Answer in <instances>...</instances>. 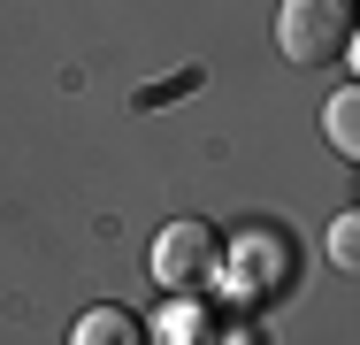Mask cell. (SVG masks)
Segmentation results:
<instances>
[{"mask_svg": "<svg viewBox=\"0 0 360 345\" xmlns=\"http://www.w3.org/2000/svg\"><path fill=\"white\" fill-rule=\"evenodd\" d=\"M360 31V8L353 0H276V54L291 69H330L345 62Z\"/></svg>", "mask_w": 360, "mask_h": 345, "instance_id": "cell-1", "label": "cell"}, {"mask_svg": "<svg viewBox=\"0 0 360 345\" xmlns=\"http://www.w3.org/2000/svg\"><path fill=\"white\" fill-rule=\"evenodd\" d=\"M215 261H222V238L207 230V222H192V215L169 222V230L153 238V276H161V291H192Z\"/></svg>", "mask_w": 360, "mask_h": 345, "instance_id": "cell-2", "label": "cell"}, {"mask_svg": "<svg viewBox=\"0 0 360 345\" xmlns=\"http://www.w3.org/2000/svg\"><path fill=\"white\" fill-rule=\"evenodd\" d=\"M291 269V253H284V238L276 230H253V238H238V253H230V284L253 299V291H276Z\"/></svg>", "mask_w": 360, "mask_h": 345, "instance_id": "cell-3", "label": "cell"}, {"mask_svg": "<svg viewBox=\"0 0 360 345\" xmlns=\"http://www.w3.org/2000/svg\"><path fill=\"white\" fill-rule=\"evenodd\" d=\"M70 345H146V330H139L131 307H84L77 330H70Z\"/></svg>", "mask_w": 360, "mask_h": 345, "instance_id": "cell-4", "label": "cell"}, {"mask_svg": "<svg viewBox=\"0 0 360 345\" xmlns=\"http://www.w3.org/2000/svg\"><path fill=\"white\" fill-rule=\"evenodd\" d=\"M153 338H161V345H215V322H207V307H192L184 291H169V307H161Z\"/></svg>", "mask_w": 360, "mask_h": 345, "instance_id": "cell-5", "label": "cell"}, {"mask_svg": "<svg viewBox=\"0 0 360 345\" xmlns=\"http://www.w3.org/2000/svg\"><path fill=\"white\" fill-rule=\"evenodd\" d=\"M322 131H330V146H338L345 161H360V77L330 100V108H322Z\"/></svg>", "mask_w": 360, "mask_h": 345, "instance_id": "cell-6", "label": "cell"}, {"mask_svg": "<svg viewBox=\"0 0 360 345\" xmlns=\"http://www.w3.org/2000/svg\"><path fill=\"white\" fill-rule=\"evenodd\" d=\"M330 261H338L345 276H360V207H353V215H338V222H330Z\"/></svg>", "mask_w": 360, "mask_h": 345, "instance_id": "cell-7", "label": "cell"}, {"mask_svg": "<svg viewBox=\"0 0 360 345\" xmlns=\"http://www.w3.org/2000/svg\"><path fill=\"white\" fill-rule=\"evenodd\" d=\"M192 84H200V69H184V77H161V84H146L139 100L153 108V100H169V92H192Z\"/></svg>", "mask_w": 360, "mask_h": 345, "instance_id": "cell-8", "label": "cell"}, {"mask_svg": "<svg viewBox=\"0 0 360 345\" xmlns=\"http://www.w3.org/2000/svg\"><path fill=\"white\" fill-rule=\"evenodd\" d=\"M215 345H269V338H261V330H253V322H238V330H222Z\"/></svg>", "mask_w": 360, "mask_h": 345, "instance_id": "cell-9", "label": "cell"}, {"mask_svg": "<svg viewBox=\"0 0 360 345\" xmlns=\"http://www.w3.org/2000/svg\"><path fill=\"white\" fill-rule=\"evenodd\" d=\"M345 62H353V77H360V31H353V46H345Z\"/></svg>", "mask_w": 360, "mask_h": 345, "instance_id": "cell-10", "label": "cell"}]
</instances>
